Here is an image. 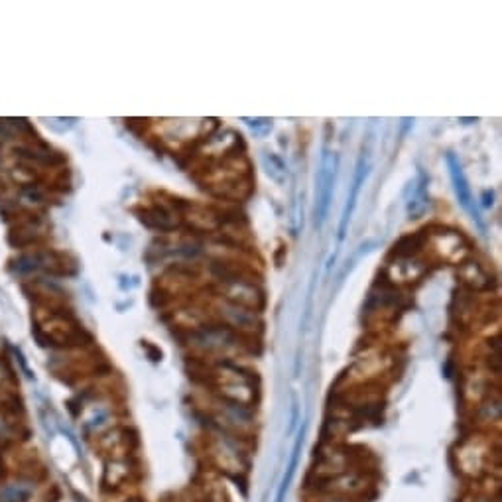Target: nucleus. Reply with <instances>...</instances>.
I'll return each mask as SVG.
<instances>
[{"instance_id": "nucleus-1", "label": "nucleus", "mask_w": 502, "mask_h": 502, "mask_svg": "<svg viewBox=\"0 0 502 502\" xmlns=\"http://www.w3.org/2000/svg\"><path fill=\"white\" fill-rule=\"evenodd\" d=\"M335 169H337V156L333 152L324 150L321 154V164L318 172V190H316V225L321 227L326 223L331 195H333L335 184Z\"/></svg>"}, {"instance_id": "nucleus-2", "label": "nucleus", "mask_w": 502, "mask_h": 502, "mask_svg": "<svg viewBox=\"0 0 502 502\" xmlns=\"http://www.w3.org/2000/svg\"><path fill=\"white\" fill-rule=\"evenodd\" d=\"M445 162H447V168H450V176H451V182H453V190H455V195H457V200H459V205L461 208L471 213L473 215V219L475 221H479V211L477 208H475V201H473V193H471V187L467 184V177H465L463 174V168L459 164V160H457L455 154H447L445 156Z\"/></svg>"}, {"instance_id": "nucleus-3", "label": "nucleus", "mask_w": 502, "mask_h": 502, "mask_svg": "<svg viewBox=\"0 0 502 502\" xmlns=\"http://www.w3.org/2000/svg\"><path fill=\"white\" fill-rule=\"evenodd\" d=\"M366 174H369V168H366V164H365V158H361V160H358V164H357L355 182L351 185V193H349V197H347V205H345V209H343V217H341L339 240L345 239V231H347L349 221H351V215H353L355 205H357V197H358V192H361V185L365 184Z\"/></svg>"}, {"instance_id": "nucleus-4", "label": "nucleus", "mask_w": 502, "mask_h": 502, "mask_svg": "<svg viewBox=\"0 0 502 502\" xmlns=\"http://www.w3.org/2000/svg\"><path fill=\"white\" fill-rule=\"evenodd\" d=\"M142 223H145V225L150 227V229H156V231H162V232L176 231L179 227L177 219L166 208L146 209L145 215H142Z\"/></svg>"}, {"instance_id": "nucleus-5", "label": "nucleus", "mask_w": 502, "mask_h": 502, "mask_svg": "<svg viewBox=\"0 0 502 502\" xmlns=\"http://www.w3.org/2000/svg\"><path fill=\"white\" fill-rule=\"evenodd\" d=\"M426 185H427V179L426 176L420 177V185L416 187L414 197H412L410 203H408V215H420L424 213V209L427 208V192H426Z\"/></svg>"}, {"instance_id": "nucleus-6", "label": "nucleus", "mask_w": 502, "mask_h": 502, "mask_svg": "<svg viewBox=\"0 0 502 502\" xmlns=\"http://www.w3.org/2000/svg\"><path fill=\"white\" fill-rule=\"evenodd\" d=\"M264 168H266V174L271 176L274 182L282 184L286 179V166L276 154H266L264 156Z\"/></svg>"}, {"instance_id": "nucleus-7", "label": "nucleus", "mask_w": 502, "mask_h": 502, "mask_svg": "<svg viewBox=\"0 0 502 502\" xmlns=\"http://www.w3.org/2000/svg\"><path fill=\"white\" fill-rule=\"evenodd\" d=\"M321 502H353V498H349L345 495H329L326 497Z\"/></svg>"}, {"instance_id": "nucleus-8", "label": "nucleus", "mask_w": 502, "mask_h": 502, "mask_svg": "<svg viewBox=\"0 0 502 502\" xmlns=\"http://www.w3.org/2000/svg\"><path fill=\"white\" fill-rule=\"evenodd\" d=\"M205 502H217V500H205Z\"/></svg>"}, {"instance_id": "nucleus-9", "label": "nucleus", "mask_w": 502, "mask_h": 502, "mask_svg": "<svg viewBox=\"0 0 502 502\" xmlns=\"http://www.w3.org/2000/svg\"><path fill=\"white\" fill-rule=\"evenodd\" d=\"M130 502H137V500H130Z\"/></svg>"}]
</instances>
